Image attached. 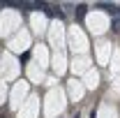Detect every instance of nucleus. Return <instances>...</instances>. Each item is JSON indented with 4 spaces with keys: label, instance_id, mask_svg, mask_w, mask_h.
<instances>
[{
    "label": "nucleus",
    "instance_id": "f257e3e1",
    "mask_svg": "<svg viewBox=\"0 0 120 118\" xmlns=\"http://www.w3.org/2000/svg\"><path fill=\"white\" fill-rule=\"evenodd\" d=\"M95 7H97V9H104V12H109V14H116V12H118V7H113L111 2H97Z\"/></svg>",
    "mask_w": 120,
    "mask_h": 118
},
{
    "label": "nucleus",
    "instance_id": "7ed1b4c3",
    "mask_svg": "<svg viewBox=\"0 0 120 118\" xmlns=\"http://www.w3.org/2000/svg\"><path fill=\"white\" fill-rule=\"evenodd\" d=\"M113 30H120V16L116 19V21H113Z\"/></svg>",
    "mask_w": 120,
    "mask_h": 118
},
{
    "label": "nucleus",
    "instance_id": "f03ea898",
    "mask_svg": "<svg viewBox=\"0 0 120 118\" xmlns=\"http://www.w3.org/2000/svg\"><path fill=\"white\" fill-rule=\"evenodd\" d=\"M86 9H88L86 5H76V16H79V19H83V16H86Z\"/></svg>",
    "mask_w": 120,
    "mask_h": 118
}]
</instances>
